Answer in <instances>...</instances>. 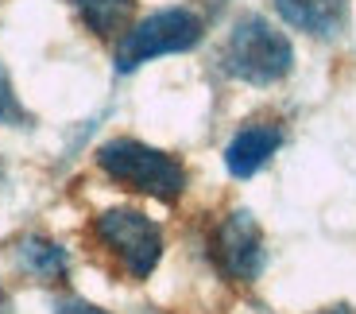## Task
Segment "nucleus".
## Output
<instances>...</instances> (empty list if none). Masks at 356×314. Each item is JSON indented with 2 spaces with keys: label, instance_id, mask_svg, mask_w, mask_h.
<instances>
[{
  "label": "nucleus",
  "instance_id": "nucleus-12",
  "mask_svg": "<svg viewBox=\"0 0 356 314\" xmlns=\"http://www.w3.org/2000/svg\"><path fill=\"white\" fill-rule=\"evenodd\" d=\"M321 314H353L348 306H330V311H321Z\"/></svg>",
  "mask_w": 356,
  "mask_h": 314
},
{
  "label": "nucleus",
  "instance_id": "nucleus-7",
  "mask_svg": "<svg viewBox=\"0 0 356 314\" xmlns=\"http://www.w3.org/2000/svg\"><path fill=\"white\" fill-rule=\"evenodd\" d=\"M275 8L291 27L310 31V36H333L345 16L341 0H275Z\"/></svg>",
  "mask_w": 356,
  "mask_h": 314
},
{
  "label": "nucleus",
  "instance_id": "nucleus-5",
  "mask_svg": "<svg viewBox=\"0 0 356 314\" xmlns=\"http://www.w3.org/2000/svg\"><path fill=\"white\" fill-rule=\"evenodd\" d=\"M209 256L229 283H252L264 272V233L256 217L248 210H232L229 217H221L209 241Z\"/></svg>",
  "mask_w": 356,
  "mask_h": 314
},
{
  "label": "nucleus",
  "instance_id": "nucleus-10",
  "mask_svg": "<svg viewBox=\"0 0 356 314\" xmlns=\"http://www.w3.org/2000/svg\"><path fill=\"white\" fill-rule=\"evenodd\" d=\"M16 120H24V113L16 105V93H12L8 78L0 74V125H16Z\"/></svg>",
  "mask_w": 356,
  "mask_h": 314
},
{
  "label": "nucleus",
  "instance_id": "nucleus-9",
  "mask_svg": "<svg viewBox=\"0 0 356 314\" xmlns=\"http://www.w3.org/2000/svg\"><path fill=\"white\" fill-rule=\"evenodd\" d=\"M78 8L81 24L93 36L108 39L116 31H128V16H132V0H70Z\"/></svg>",
  "mask_w": 356,
  "mask_h": 314
},
{
  "label": "nucleus",
  "instance_id": "nucleus-3",
  "mask_svg": "<svg viewBox=\"0 0 356 314\" xmlns=\"http://www.w3.org/2000/svg\"><path fill=\"white\" fill-rule=\"evenodd\" d=\"M202 43V19L186 8H167L155 16L140 19L124 31L120 47H116V70L132 74L136 66L152 63L159 54H178Z\"/></svg>",
  "mask_w": 356,
  "mask_h": 314
},
{
  "label": "nucleus",
  "instance_id": "nucleus-11",
  "mask_svg": "<svg viewBox=\"0 0 356 314\" xmlns=\"http://www.w3.org/2000/svg\"><path fill=\"white\" fill-rule=\"evenodd\" d=\"M54 314H108V311H101V306L86 303V299H63Z\"/></svg>",
  "mask_w": 356,
  "mask_h": 314
},
{
  "label": "nucleus",
  "instance_id": "nucleus-13",
  "mask_svg": "<svg viewBox=\"0 0 356 314\" xmlns=\"http://www.w3.org/2000/svg\"><path fill=\"white\" fill-rule=\"evenodd\" d=\"M4 303H8V295H4V288H0V311H4Z\"/></svg>",
  "mask_w": 356,
  "mask_h": 314
},
{
  "label": "nucleus",
  "instance_id": "nucleus-8",
  "mask_svg": "<svg viewBox=\"0 0 356 314\" xmlns=\"http://www.w3.org/2000/svg\"><path fill=\"white\" fill-rule=\"evenodd\" d=\"M16 264L27 276H35L39 283H58L66 276V268H70L66 249L47 241V237H24V241H16Z\"/></svg>",
  "mask_w": 356,
  "mask_h": 314
},
{
  "label": "nucleus",
  "instance_id": "nucleus-1",
  "mask_svg": "<svg viewBox=\"0 0 356 314\" xmlns=\"http://www.w3.org/2000/svg\"><path fill=\"white\" fill-rule=\"evenodd\" d=\"M97 167L124 190L159 198V202H178L186 190V167L175 155L147 148L140 140H124V136L97 148Z\"/></svg>",
  "mask_w": 356,
  "mask_h": 314
},
{
  "label": "nucleus",
  "instance_id": "nucleus-6",
  "mask_svg": "<svg viewBox=\"0 0 356 314\" xmlns=\"http://www.w3.org/2000/svg\"><path fill=\"white\" fill-rule=\"evenodd\" d=\"M283 144V128L275 125H248L232 136V144L225 148V167L236 179H252L259 167H267V159L279 152Z\"/></svg>",
  "mask_w": 356,
  "mask_h": 314
},
{
  "label": "nucleus",
  "instance_id": "nucleus-4",
  "mask_svg": "<svg viewBox=\"0 0 356 314\" xmlns=\"http://www.w3.org/2000/svg\"><path fill=\"white\" fill-rule=\"evenodd\" d=\"M93 237L116 256V264L132 279H147L163 256L159 225L140 210H105L93 217Z\"/></svg>",
  "mask_w": 356,
  "mask_h": 314
},
{
  "label": "nucleus",
  "instance_id": "nucleus-2",
  "mask_svg": "<svg viewBox=\"0 0 356 314\" xmlns=\"http://www.w3.org/2000/svg\"><path fill=\"white\" fill-rule=\"evenodd\" d=\"M221 63L232 78L248 81V86H271V81L291 74L294 47H291V39H286L279 27L267 24L264 16H244L241 24L232 27Z\"/></svg>",
  "mask_w": 356,
  "mask_h": 314
}]
</instances>
